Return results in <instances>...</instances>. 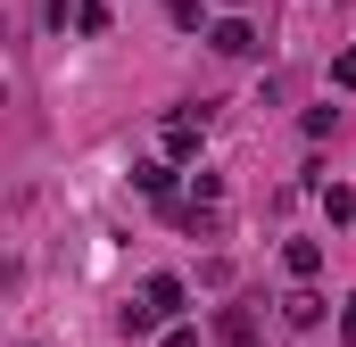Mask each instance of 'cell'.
<instances>
[{
    "label": "cell",
    "mask_w": 356,
    "mask_h": 347,
    "mask_svg": "<svg viewBox=\"0 0 356 347\" xmlns=\"http://www.w3.org/2000/svg\"><path fill=\"white\" fill-rule=\"evenodd\" d=\"M182 298H191V289H182L175 273H149V281H141V298L124 306V331H158L166 314H182Z\"/></svg>",
    "instance_id": "1"
},
{
    "label": "cell",
    "mask_w": 356,
    "mask_h": 347,
    "mask_svg": "<svg viewBox=\"0 0 356 347\" xmlns=\"http://www.w3.org/2000/svg\"><path fill=\"white\" fill-rule=\"evenodd\" d=\"M207 124H216V108H207V99H182L175 116L158 124V141H166V158H199V141H207Z\"/></svg>",
    "instance_id": "2"
},
{
    "label": "cell",
    "mask_w": 356,
    "mask_h": 347,
    "mask_svg": "<svg viewBox=\"0 0 356 347\" xmlns=\"http://www.w3.org/2000/svg\"><path fill=\"white\" fill-rule=\"evenodd\" d=\"M257 331H266V306H257V298H232V306L216 314V339L224 347H257Z\"/></svg>",
    "instance_id": "3"
},
{
    "label": "cell",
    "mask_w": 356,
    "mask_h": 347,
    "mask_svg": "<svg viewBox=\"0 0 356 347\" xmlns=\"http://www.w3.org/2000/svg\"><path fill=\"white\" fill-rule=\"evenodd\" d=\"M207 42H216L224 58H257V50H266V33H257L249 17H216V33H207Z\"/></svg>",
    "instance_id": "4"
},
{
    "label": "cell",
    "mask_w": 356,
    "mask_h": 347,
    "mask_svg": "<svg viewBox=\"0 0 356 347\" xmlns=\"http://www.w3.org/2000/svg\"><path fill=\"white\" fill-rule=\"evenodd\" d=\"M133 190H141V198H158V207H175V166H166V158L133 166Z\"/></svg>",
    "instance_id": "5"
},
{
    "label": "cell",
    "mask_w": 356,
    "mask_h": 347,
    "mask_svg": "<svg viewBox=\"0 0 356 347\" xmlns=\"http://www.w3.org/2000/svg\"><path fill=\"white\" fill-rule=\"evenodd\" d=\"M282 323H290V331H315V323H323V298H315V289H290V298H282Z\"/></svg>",
    "instance_id": "6"
},
{
    "label": "cell",
    "mask_w": 356,
    "mask_h": 347,
    "mask_svg": "<svg viewBox=\"0 0 356 347\" xmlns=\"http://www.w3.org/2000/svg\"><path fill=\"white\" fill-rule=\"evenodd\" d=\"M282 264H290L298 281H315V264H323V240H290V248H282Z\"/></svg>",
    "instance_id": "7"
},
{
    "label": "cell",
    "mask_w": 356,
    "mask_h": 347,
    "mask_svg": "<svg viewBox=\"0 0 356 347\" xmlns=\"http://www.w3.org/2000/svg\"><path fill=\"white\" fill-rule=\"evenodd\" d=\"M108 25H116V17H108V0H83V8H75V33H91V42H99Z\"/></svg>",
    "instance_id": "8"
},
{
    "label": "cell",
    "mask_w": 356,
    "mask_h": 347,
    "mask_svg": "<svg viewBox=\"0 0 356 347\" xmlns=\"http://www.w3.org/2000/svg\"><path fill=\"white\" fill-rule=\"evenodd\" d=\"M323 215H332V223H348V215H356V190H340V182H332V190H323Z\"/></svg>",
    "instance_id": "9"
},
{
    "label": "cell",
    "mask_w": 356,
    "mask_h": 347,
    "mask_svg": "<svg viewBox=\"0 0 356 347\" xmlns=\"http://www.w3.org/2000/svg\"><path fill=\"white\" fill-rule=\"evenodd\" d=\"M332 83H340V91H356V50H340V58H332Z\"/></svg>",
    "instance_id": "10"
},
{
    "label": "cell",
    "mask_w": 356,
    "mask_h": 347,
    "mask_svg": "<svg viewBox=\"0 0 356 347\" xmlns=\"http://www.w3.org/2000/svg\"><path fill=\"white\" fill-rule=\"evenodd\" d=\"M158 347H199V331H191V323H175V331H166Z\"/></svg>",
    "instance_id": "11"
},
{
    "label": "cell",
    "mask_w": 356,
    "mask_h": 347,
    "mask_svg": "<svg viewBox=\"0 0 356 347\" xmlns=\"http://www.w3.org/2000/svg\"><path fill=\"white\" fill-rule=\"evenodd\" d=\"M340 339L356 347V298H348V306H340Z\"/></svg>",
    "instance_id": "12"
}]
</instances>
